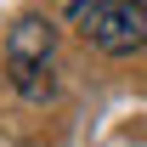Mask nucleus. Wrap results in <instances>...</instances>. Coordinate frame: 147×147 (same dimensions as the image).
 I'll use <instances>...</instances> for the list:
<instances>
[{
  "label": "nucleus",
  "instance_id": "f257e3e1",
  "mask_svg": "<svg viewBox=\"0 0 147 147\" xmlns=\"http://www.w3.org/2000/svg\"><path fill=\"white\" fill-rule=\"evenodd\" d=\"M74 23H79V34L91 40L96 51H108V57H130V51L147 45V11L136 0H79Z\"/></svg>",
  "mask_w": 147,
  "mask_h": 147
},
{
  "label": "nucleus",
  "instance_id": "f03ea898",
  "mask_svg": "<svg viewBox=\"0 0 147 147\" xmlns=\"http://www.w3.org/2000/svg\"><path fill=\"white\" fill-rule=\"evenodd\" d=\"M57 51V28L45 17H17L11 34H6V68H34V62H51Z\"/></svg>",
  "mask_w": 147,
  "mask_h": 147
},
{
  "label": "nucleus",
  "instance_id": "7ed1b4c3",
  "mask_svg": "<svg viewBox=\"0 0 147 147\" xmlns=\"http://www.w3.org/2000/svg\"><path fill=\"white\" fill-rule=\"evenodd\" d=\"M136 6H142V11H147V0H136Z\"/></svg>",
  "mask_w": 147,
  "mask_h": 147
}]
</instances>
